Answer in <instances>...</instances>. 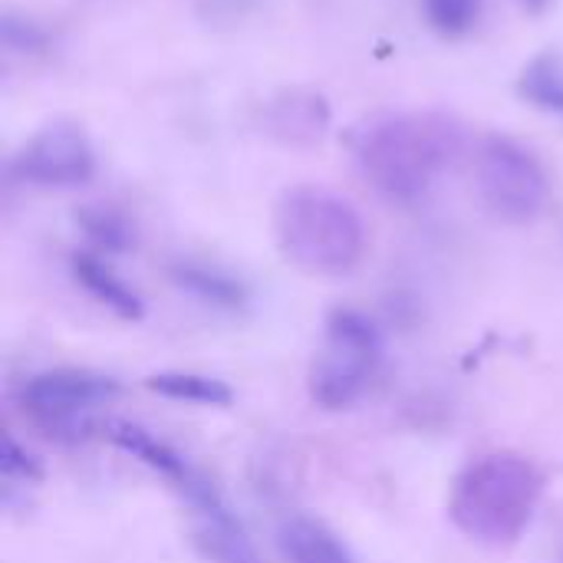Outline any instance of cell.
<instances>
[{
	"label": "cell",
	"instance_id": "12",
	"mask_svg": "<svg viewBox=\"0 0 563 563\" xmlns=\"http://www.w3.org/2000/svg\"><path fill=\"white\" fill-rule=\"evenodd\" d=\"M69 274H73V280H76L99 307H106V310L115 313L119 320H142V313H145L142 297H139L135 287L109 264L106 254H96V251H89V247L73 251V257H69Z\"/></svg>",
	"mask_w": 563,
	"mask_h": 563
},
{
	"label": "cell",
	"instance_id": "14",
	"mask_svg": "<svg viewBox=\"0 0 563 563\" xmlns=\"http://www.w3.org/2000/svg\"><path fill=\"white\" fill-rule=\"evenodd\" d=\"M515 89L528 106L563 119V53H558V49L534 53L521 66V73L515 79Z\"/></svg>",
	"mask_w": 563,
	"mask_h": 563
},
{
	"label": "cell",
	"instance_id": "18",
	"mask_svg": "<svg viewBox=\"0 0 563 563\" xmlns=\"http://www.w3.org/2000/svg\"><path fill=\"white\" fill-rule=\"evenodd\" d=\"M0 40H3L7 53L33 56V53H43V49L49 46V30H46L43 23H36L33 16H26V13L3 10V20H0Z\"/></svg>",
	"mask_w": 563,
	"mask_h": 563
},
{
	"label": "cell",
	"instance_id": "6",
	"mask_svg": "<svg viewBox=\"0 0 563 563\" xmlns=\"http://www.w3.org/2000/svg\"><path fill=\"white\" fill-rule=\"evenodd\" d=\"M485 208L508 224H531L551 205V175L534 148L505 132H485L472 155Z\"/></svg>",
	"mask_w": 563,
	"mask_h": 563
},
{
	"label": "cell",
	"instance_id": "19",
	"mask_svg": "<svg viewBox=\"0 0 563 563\" xmlns=\"http://www.w3.org/2000/svg\"><path fill=\"white\" fill-rule=\"evenodd\" d=\"M0 475L7 485H33L40 482V465L33 462V455H26V449L16 445L13 435L3 439V452H0Z\"/></svg>",
	"mask_w": 563,
	"mask_h": 563
},
{
	"label": "cell",
	"instance_id": "9",
	"mask_svg": "<svg viewBox=\"0 0 563 563\" xmlns=\"http://www.w3.org/2000/svg\"><path fill=\"white\" fill-rule=\"evenodd\" d=\"M330 129V102L323 92L290 86L264 102V132L284 145H317Z\"/></svg>",
	"mask_w": 563,
	"mask_h": 563
},
{
	"label": "cell",
	"instance_id": "8",
	"mask_svg": "<svg viewBox=\"0 0 563 563\" xmlns=\"http://www.w3.org/2000/svg\"><path fill=\"white\" fill-rule=\"evenodd\" d=\"M106 435L115 449H122L152 475H158L168 488H175L188 501L191 511H201L221 501V492L214 488V482L201 468H195L178 449H172L165 439L152 435L148 429L132 426V422H109Z\"/></svg>",
	"mask_w": 563,
	"mask_h": 563
},
{
	"label": "cell",
	"instance_id": "11",
	"mask_svg": "<svg viewBox=\"0 0 563 563\" xmlns=\"http://www.w3.org/2000/svg\"><path fill=\"white\" fill-rule=\"evenodd\" d=\"M168 277L181 294L195 297L198 303H205L218 313H241L251 303V290L241 277H234L231 271H224L218 264L198 261V257L175 261L168 267Z\"/></svg>",
	"mask_w": 563,
	"mask_h": 563
},
{
	"label": "cell",
	"instance_id": "21",
	"mask_svg": "<svg viewBox=\"0 0 563 563\" xmlns=\"http://www.w3.org/2000/svg\"><path fill=\"white\" fill-rule=\"evenodd\" d=\"M518 3H521L528 13L541 16V13H548V10H551V3H554V0H518Z\"/></svg>",
	"mask_w": 563,
	"mask_h": 563
},
{
	"label": "cell",
	"instance_id": "2",
	"mask_svg": "<svg viewBox=\"0 0 563 563\" xmlns=\"http://www.w3.org/2000/svg\"><path fill=\"white\" fill-rule=\"evenodd\" d=\"M544 495V472L534 459L501 449L472 459L452 482L449 518L452 525L488 548L518 544L531 528Z\"/></svg>",
	"mask_w": 563,
	"mask_h": 563
},
{
	"label": "cell",
	"instance_id": "17",
	"mask_svg": "<svg viewBox=\"0 0 563 563\" xmlns=\"http://www.w3.org/2000/svg\"><path fill=\"white\" fill-rule=\"evenodd\" d=\"M482 10H485V0H422L426 23L445 40L468 36L478 26Z\"/></svg>",
	"mask_w": 563,
	"mask_h": 563
},
{
	"label": "cell",
	"instance_id": "1",
	"mask_svg": "<svg viewBox=\"0 0 563 563\" xmlns=\"http://www.w3.org/2000/svg\"><path fill=\"white\" fill-rule=\"evenodd\" d=\"M462 142V129L442 112H393L356 129L353 152L360 172L386 201L412 205L449 172Z\"/></svg>",
	"mask_w": 563,
	"mask_h": 563
},
{
	"label": "cell",
	"instance_id": "16",
	"mask_svg": "<svg viewBox=\"0 0 563 563\" xmlns=\"http://www.w3.org/2000/svg\"><path fill=\"white\" fill-rule=\"evenodd\" d=\"M76 224H79V231L86 234L89 251L106 254V257L125 254V251L135 244V228H132V221H129L119 208H112V205H82V208L76 211Z\"/></svg>",
	"mask_w": 563,
	"mask_h": 563
},
{
	"label": "cell",
	"instance_id": "10",
	"mask_svg": "<svg viewBox=\"0 0 563 563\" xmlns=\"http://www.w3.org/2000/svg\"><path fill=\"white\" fill-rule=\"evenodd\" d=\"M195 515V551L205 563H264L257 544L251 541L247 528L221 498L211 508L191 511Z\"/></svg>",
	"mask_w": 563,
	"mask_h": 563
},
{
	"label": "cell",
	"instance_id": "15",
	"mask_svg": "<svg viewBox=\"0 0 563 563\" xmlns=\"http://www.w3.org/2000/svg\"><path fill=\"white\" fill-rule=\"evenodd\" d=\"M145 386L152 393H158L162 399H175V402H191V406H208V409H224L234 402V389L218 379V376H205V373H185V369H168V373H155L145 379Z\"/></svg>",
	"mask_w": 563,
	"mask_h": 563
},
{
	"label": "cell",
	"instance_id": "4",
	"mask_svg": "<svg viewBox=\"0 0 563 563\" xmlns=\"http://www.w3.org/2000/svg\"><path fill=\"white\" fill-rule=\"evenodd\" d=\"M119 396V383L96 369H43L16 386L23 419L56 445H82L99 429V409Z\"/></svg>",
	"mask_w": 563,
	"mask_h": 563
},
{
	"label": "cell",
	"instance_id": "20",
	"mask_svg": "<svg viewBox=\"0 0 563 563\" xmlns=\"http://www.w3.org/2000/svg\"><path fill=\"white\" fill-rule=\"evenodd\" d=\"M198 13L211 23H238L251 13L257 0H195Z\"/></svg>",
	"mask_w": 563,
	"mask_h": 563
},
{
	"label": "cell",
	"instance_id": "5",
	"mask_svg": "<svg viewBox=\"0 0 563 563\" xmlns=\"http://www.w3.org/2000/svg\"><path fill=\"white\" fill-rule=\"evenodd\" d=\"M383 366V333L356 307H336L323 327V346L310 366L307 393L323 412L356 406Z\"/></svg>",
	"mask_w": 563,
	"mask_h": 563
},
{
	"label": "cell",
	"instance_id": "7",
	"mask_svg": "<svg viewBox=\"0 0 563 563\" xmlns=\"http://www.w3.org/2000/svg\"><path fill=\"white\" fill-rule=\"evenodd\" d=\"M96 145L73 119H53L40 125L30 139H23L7 165L10 178L33 188H79L96 175Z\"/></svg>",
	"mask_w": 563,
	"mask_h": 563
},
{
	"label": "cell",
	"instance_id": "13",
	"mask_svg": "<svg viewBox=\"0 0 563 563\" xmlns=\"http://www.w3.org/2000/svg\"><path fill=\"white\" fill-rule=\"evenodd\" d=\"M277 548L287 563H353V554L336 531L310 515L287 518L277 531Z\"/></svg>",
	"mask_w": 563,
	"mask_h": 563
},
{
	"label": "cell",
	"instance_id": "3",
	"mask_svg": "<svg viewBox=\"0 0 563 563\" xmlns=\"http://www.w3.org/2000/svg\"><path fill=\"white\" fill-rule=\"evenodd\" d=\"M274 241L287 264L313 277L353 274L366 254L360 208L333 188L294 185L274 205Z\"/></svg>",
	"mask_w": 563,
	"mask_h": 563
}]
</instances>
